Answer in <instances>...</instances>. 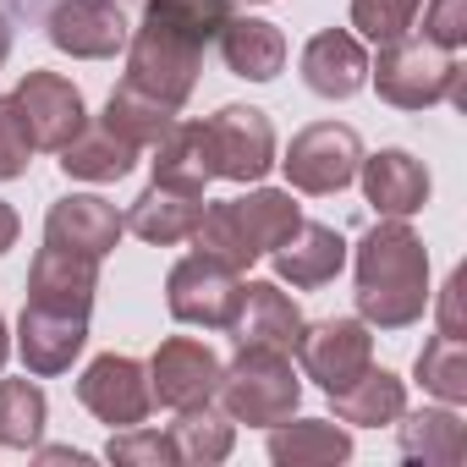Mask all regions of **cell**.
Returning a JSON list of instances; mask_svg holds the SVG:
<instances>
[{"mask_svg": "<svg viewBox=\"0 0 467 467\" xmlns=\"http://www.w3.org/2000/svg\"><path fill=\"white\" fill-rule=\"evenodd\" d=\"M429 308V248L407 220H379L358 243V319L407 330Z\"/></svg>", "mask_w": 467, "mask_h": 467, "instance_id": "cell-1", "label": "cell"}, {"mask_svg": "<svg viewBox=\"0 0 467 467\" xmlns=\"http://www.w3.org/2000/svg\"><path fill=\"white\" fill-rule=\"evenodd\" d=\"M297 203L292 192H275V187H254L248 198H225V203H203V220L192 231L198 254H214L225 259L231 270H248L259 265L286 231L297 225Z\"/></svg>", "mask_w": 467, "mask_h": 467, "instance_id": "cell-2", "label": "cell"}, {"mask_svg": "<svg viewBox=\"0 0 467 467\" xmlns=\"http://www.w3.org/2000/svg\"><path fill=\"white\" fill-rule=\"evenodd\" d=\"M368 78H374L379 99L396 110H429L440 99L467 105V72H462L456 50H440L434 39L401 34V39L379 45V61L368 67Z\"/></svg>", "mask_w": 467, "mask_h": 467, "instance_id": "cell-3", "label": "cell"}, {"mask_svg": "<svg viewBox=\"0 0 467 467\" xmlns=\"http://www.w3.org/2000/svg\"><path fill=\"white\" fill-rule=\"evenodd\" d=\"M297 401H303V379H297L286 352L243 347L237 358H231V368L220 374V407L237 423L275 429V423H286L297 412Z\"/></svg>", "mask_w": 467, "mask_h": 467, "instance_id": "cell-4", "label": "cell"}, {"mask_svg": "<svg viewBox=\"0 0 467 467\" xmlns=\"http://www.w3.org/2000/svg\"><path fill=\"white\" fill-rule=\"evenodd\" d=\"M243 270H231L225 259L214 254H187L171 281H165V308L171 319L182 325H203V330H231V319H237L243 308Z\"/></svg>", "mask_w": 467, "mask_h": 467, "instance_id": "cell-5", "label": "cell"}, {"mask_svg": "<svg viewBox=\"0 0 467 467\" xmlns=\"http://www.w3.org/2000/svg\"><path fill=\"white\" fill-rule=\"evenodd\" d=\"M198 61H203V45H192V39H182L176 28H160V23H143L127 39V83L154 94L171 110H182L187 94L198 88Z\"/></svg>", "mask_w": 467, "mask_h": 467, "instance_id": "cell-6", "label": "cell"}, {"mask_svg": "<svg viewBox=\"0 0 467 467\" xmlns=\"http://www.w3.org/2000/svg\"><path fill=\"white\" fill-rule=\"evenodd\" d=\"M209 138V171L225 182H259L275 165V127L254 105H220L203 121Z\"/></svg>", "mask_w": 467, "mask_h": 467, "instance_id": "cell-7", "label": "cell"}, {"mask_svg": "<svg viewBox=\"0 0 467 467\" xmlns=\"http://www.w3.org/2000/svg\"><path fill=\"white\" fill-rule=\"evenodd\" d=\"M281 165H286V182H292L297 192L325 198V192H341V187L358 176L363 143H358V132L341 127V121H314V127H303V132L292 138V149H286Z\"/></svg>", "mask_w": 467, "mask_h": 467, "instance_id": "cell-8", "label": "cell"}, {"mask_svg": "<svg viewBox=\"0 0 467 467\" xmlns=\"http://www.w3.org/2000/svg\"><path fill=\"white\" fill-rule=\"evenodd\" d=\"M78 401H83L99 423H110V429H132V423H143L149 407H154L149 368H143L138 358L105 352V358H94V363L83 368V379H78Z\"/></svg>", "mask_w": 467, "mask_h": 467, "instance_id": "cell-9", "label": "cell"}, {"mask_svg": "<svg viewBox=\"0 0 467 467\" xmlns=\"http://www.w3.org/2000/svg\"><path fill=\"white\" fill-rule=\"evenodd\" d=\"M12 105H17V116H23L28 138H34V149H56V154H61V149L88 127L83 94H78L61 72H28V78L17 83Z\"/></svg>", "mask_w": 467, "mask_h": 467, "instance_id": "cell-10", "label": "cell"}, {"mask_svg": "<svg viewBox=\"0 0 467 467\" xmlns=\"http://www.w3.org/2000/svg\"><path fill=\"white\" fill-rule=\"evenodd\" d=\"M297 358H303V374L330 396L374 363V336H368L363 319H319V325L303 330Z\"/></svg>", "mask_w": 467, "mask_h": 467, "instance_id": "cell-11", "label": "cell"}, {"mask_svg": "<svg viewBox=\"0 0 467 467\" xmlns=\"http://www.w3.org/2000/svg\"><path fill=\"white\" fill-rule=\"evenodd\" d=\"M220 374L225 363L192 341V336H171L160 341V352L149 358V390L160 407H198V401H214L220 396Z\"/></svg>", "mask_w": 467, "mask_h": 467, "instance_id": "cell-12", "label": "cell"}, {"mask_svg": "<svg viewBox=\"0 0 467 467\" xmlns=\"http://www.w3.org/2000/svg\"><path fill=\"white\" fill-rule=\"evenodd\" d=\"M45 34L78 61H110L116 50H127V17L116 0H56Z\"/></svg>", "mask_w": 467, "mask_h": 467, "instance_id": "cell-13", "label": "cell"}, {"mask_svg": "<svg viewBox=\"0 0 467 467\" xmlns=\"http://www.w3.org/2000/svg\"><path fill=\"white\" fill-rule=\"evenodd\" d=\"M121 231H127V220L116 214V203H105V198H94V192H72V198L50 203L45 243L99 265V259L121 243Z\"/></svg>", "mask_w": 467, "mask_h": 467, "instance_id": "cell-14", "label": "cell"}, {"mask_svg": "<svg viewBox=\"0 0 467 467\" xmlns=\"http://www.w3.org/2000/svg\"><path fill=\"white\" fill-rule=\"evenodd\" d=\"M88 341V314H61V308H39L28 303L23 319H17V352H23V368L50 379V374H67L72 358L83 352Z\"/></svg>", "mask_w": 467, "mask_h": 467, "instance_id": "cell-15", "label": "cell"}, {"mask_svg": "<svg viewBox=\"0 0 467 467\" xmlns=\"http://www.w3.org/2000/svg\"><path fill=\"white\" fill-rule=\"evenodd\" d=\"M308 319L303 308L275 286V281H248L243 286V308L237 319H231V336H237V347H270V352H297Z\"/></svg>", "mask_w": 467, "mask_h": 467, "instance_id": "cell-16", "label": "cell"}, {"mask_svg": "<svg viewBox=\"0 0 467 467\" xmlns=\"http://www.w3.org/2000/svg\"><path fill=\"white\" fill-rule=\"evenodd\" d=\"M270 259H275V275L281 281H292L297 292H314V286H325V281L341 275L347 243H341V231H330L319 220H297L286 237L270 248Z\"/></svg>", "mask_w": 467, "mask_h": 467, "instance_id": "cell-17", "label": "cell"}, {"mask_svg": "<svg viewBox=\"0 0 467 467\" xmlns=\"http://www.w3.org/2000/svg\"><path fill=\"white\" fill-rule=\"evenodd\" d=\"M203 192L198 187H171V182H154V187H143V198L121 214L127 220V231H138L143 243H154V248H171V243H192V231H198V220H203Z\"/></svg>", "mask_w": 467, "mask_h": 467, "instance_id": "cell-18", "label": "cell"}, {"mask_svg": "<svg viewBox=\"0 0 467 467\" xmlns=\"http://www.w3.org/2000/svg\"><path fill=\"white\" fill-rule=\"evenodd\" d=\"M303 83L319 99H352L368 83V56L358 45V34L347 28H325L303 45Z\"/></svg>", "mask_w": 467, "mask_h": 467, "instance_id": "cell-19", "label": "cell"}, {"mask_svg": "<svg viewBox=\"0 0 467 467\" xmlns=\"http://www.w3.org/2000/svg\"><path fill=\"white\" fill-rule=\"evenodd\" d=\"M363 198L385 214V220H407L429 203V171L423 160H412L407 149H379L363 165Z\"/></svg>", "mask_w": 467, "mask_h": 467, "instance_id": "cell-20", "label": "cell"}, {"mask_svg": "<svg viewBox=\"0 0 467 467\" xmlns=\"http://www.w3.org/2000/svg\"><path fill=\"white\" fill-rule=\"evenodd\" d=\"M94 292H99V265L94 259H78L67 248H50V243L39 248V259L28 270V303L61 308V314H88Z\"/></svg>", "mask_w": 467, "mask_h": 467, "instance_id": "cell-21", "label": "cell"}, {"mask_svg": "<svg viewBox=\"0 0 467 467\" xmlns=\"http://www.w3.org/2000/svg\"><path fill=\"white\" fill-rule=\"evenodd\" d=\"M220 56H225V67L237 72V78L270 83V78H281V67H286V39H281V28L265 23V17H225V28H220Z\"/></svg>", "mask_w": 467, "mask_h": 467, "instance_id": "cell-22", "label": "cell"}, {"mask_svg": "<svg viewBox=\"0 0 467 467\" xmlns=\"http://www.w3.org/2000/svg\"><path fill=\"white\" fill-rule=\"evenodd\" d=\"M165 434L176 445V462L214 467V462L231 456V445H237V418L225 407H214V401H198V407H176V423Z\"/></svg>", "mask_w": 467, "mask_h": 467, "instance_id": "cell-23", "label": "cell"}, {"mask_svg": "<svg viewBox=\"0 0 467 467\" xmlns=\"http://www.w3.org/2000/svg\"><path fill=\"white\" fill-rule=\"evenodd\" d=\"M330 401H336V418H341V423L379 429V423H396V418L407 412V385H401L390 368H374V363H368L352 385L330 390Z\"/></svg>", "mask_w": 467, "mask_h": 467, "instance_id": "cell-24", "label": "cell"}, {"mask_svg": "<svg viewBox=\"0 0 467 467\" xmlns=\"http://www.w3.org/2000/svg\"><path fill=\"white\" fill-rule=\"evenodd\" d=\"M401 456L423 467H456L467 456V429L451 407H423L401 412Z\"/></svg>", "mask_w": 467, "mask_h": 467, "instance_id": "cell-25", "label": "cell"}, {"mask_svg": "<svg viewBox=\"0 0 467 467\" xmlns=\"http://www.w3.org/2000/svg\"><path fill=\"white\" fill-rule=\"evenodd\" d=\"M270 456L281 467H336V462L352 456V434L325 423V418H297V423L286 418L270 434Z\"/></svg>", "mask_w": 467, "mask_h": 467, "instance_id": "cell-26", "label": "cell"}, {"mask_svg": "<svg viewBox=\"0 0 467 467\" xmlns=\"http://www.w3.org/2000/svg\"><path fill=\"white\" fill-rule=\"evenodd\" d=\"M132 165H138V149H132L127 138H116L105 121H99V127H83V132L61 149V171L78 176V182H121Z\"/></svg>", "mask_w": 467, "mask_h": 467, "instance_id": "cell-27", "label": "cell"}, {"mask_svg": "<svg viewBox=\"0 0 467 467\" xmlns=\"http://www.w3.org/2000/svg\"><path fill=\"white\" fill-rule=\"evenodd\" d=\"M209 138H203V121H171L154 143V182H171V187H198L209 182Z\"/></svg>", "mask_w": 467, "mask_h": 467, "instance_id": "cell-28", "label": "cell"}, {"mask_svg": "<svg viewBox=\"0 0 467 467\" xmlns=\"http://www.w3.org/2000/svg\"><path fill=\"white\" fill-rule=\"evenodd\" d=\"M176 121V110L171 105H160L154 94H143V88H132V83H121L110 99H105V127L116 132V138H127L132 149H154L160 143V132Z\"/></svg>", "mask_w": 467, "mask_h": 467, "instance_id": "cell-29", "label": "cell"}, {"mask_svg": "<svg viewBox=\"0 0 467 467\" xmlns=\"http://www.w3.org/2000/svg\"><path fill=\"white\" fill-rule=\"evenodd\" d=\"M50 401L34 379H0V445L12 451H34L45 434Z\"/></svg>", "mask_w": 467, "mask_h": 467, "instance_id": "cell-30", "label": "cell"}, {"mask_svg": "<svg viewBox=\"0 0 467 467\" xmlns=\"http://www.w3.org/2000/svg\"><path fill=\"white\" fill-rule=\"evenodd\" d=\"M412 368H418V385L434 390L445 407L467 401V347H462L456 336H434V341H423V352H418Z\"/></svg>", "mask_w": 467, "mask_h": 467, "instance_id": "cell-31", "label": "cell"}, {"mask_svg": "<svg viewBox=\"0 0 467 467\" xmlns=\"http://www.w3.org/2000/svg\"><path fill=\"white\" fill-rule=\"evenodd\" d=\"M225 17H231V0H149V23L176 28V34L192 39V45L220 39Z\"/></svg>", "mask_w": 467, "mask_h": 467, "instance_id": "cell-32", "label": "cell"}, {"mask_svg": "<svg viewBox=\"0 0 467 467\" xmlns=\"http://www.w3.org/2000/svg\"><path fill=\"white\" fill-rule=\"evenodd\" d=\"M423 12V0H352V28L374 45H390L401 39Z\"/></svg>", "mask_w": 467, "mask_h": 467, "instance_id": "cell-33", "label": "cell"}, {"mask_svg": "<svg viewBox=\"0 0 467 467\" xmlns=\"http://www.w3.org/2000/svg\"><path fill=\"white\" fill-rule=\"evenodd\" d=\"M105 456H110V462H121V467H176V445H171V434L143 429V423L116 429V434H110V445H105Z\"/></svg>", "mask_w": 467, "mask_h": 467, "instance_id": "cell-34", "label": "cell"}, {"mask_svg": "<svg viewBox=\"0 0 467 467\" xmlns=\"http://www.w3.org/2000/svg\"><path fill=\"white\" fill-rule=\"evenodd\" d=\"M28 165H34V138H28V127H23L17 105L0 99V182L28 176Z\"/></svg>", "mask_w": 467, "mask_h": 467, "instance_id": "cell-35", "label": "cell"}, {"mask_svg": "<svg viewBox=\"0 0 467 467\" xmlns=\"http://www.w3.org/2000/svg\"><path fill=\"white\" fill-rule=\"evenodd\" d=\"M423 39H434L440 50H462V39H467V0H429L423 6Z\"/></svg>", "mask_w": 467, "mask_h": 467, "instance_id": "cell-36", "label": "cell"}, {"mask_svg": "<svg viewBox=\"0 0 467 467\" xmlns=\"http://www.w3.org/2000/svg\"><path fill=\"white\" fill-rule=\"evenodd\" d=\"M440 336H456L462 341V270L445 281V292H440Z\"/></svg>", "mask_w": 467, "mask_h": 467, "instance_id": "cell-37", "label": "cell"}, {"mask_svg": "<svg viewBox=\"0 0 467 467\" xmlns=\"http://www.w3.org/2000/svg\"><path fill=\"white\" fill-rule=\"evenodd\" d=\"M34 451H39V445H34ZM39 462H72V467H83V462H88V451H78V445H45V451H39Z\"/></svg>", "mask_w": 467, "mask_h": 467, "instance_id": "cell-38", "label": "cell"}, {"mask_svg": "<svg viewBox=\"0 0 467 467\" xmlns=\"http://www.w3.org/2000/svg\"><path fill=\"white\" fill-rule=\"evenodd\" d=\"M17 231H23V225H17V209H12V203H0V254L17 243Z\"/></svg>", "mask_w": 467, "mask_h": 467, "instance_id": "cell-39", "label": "cell"}, {"mask_svg": "<svg viewBox=\"0 0 467 467\" xmlns=\"http://www.w3.org/2000/svg\"><path fill=\"white\" fill-rule=\"evenodd\" d=\"M6 56H12V28H6V17H0V67H6Z\"/></svg>", "mask_w": 467, "mask_h": 467, "instance_id": "cell-40", "label": "cell"}, {"mask_svg": "<svg viewBox=\"0 0 467 467\" xmlns=\"http://www.w3.org/2000/svg\"><path fill=\"white\" fill-rule=\"evenodd\" d=\"M6 352H12V341H6V325H0V368H6Z\"/></svg>", "mask_w": 467, "mask_h": 467, "instance_id": "cell-41", "label": "cell"}]
</instances>
